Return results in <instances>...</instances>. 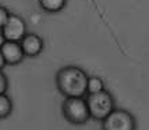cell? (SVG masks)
<instances>
[{"mask_svg": "<svg viewBox=\"0 0 149 130\" xmlns=\"http://www.w3.org/2000/svg\"><path fill=\"white\" fill-rule=\"evenodd\" d=\"M88 74L84 68L67 64L60 67L55 75V84L59 93L64 97H85Z\"/></svg>", "mask_w": 149, "mask_h": 130, "instance_id": "6da1fadb", "label": "cell"}, {"mask_svg": "<svg viewBox=\"0 0 149 130\" xmlns=\"http://www.w3.org/2000/svg\"><path fill=\"white\" fill-rule=\"evenodd\" d=\"M91 119L101 122L104 118L116 107V100L109 90L104 89L97 93H89L85 96Z\"/></svg>", "mask_w": 149, "mask_h": 130, "instance_id": "7a4b0ae2", "label": "cell"}, {"mask_svg": "<svg viewBox=\"0 0 149 130\" xmlns=\"http://www.w3.org/2000/svg\"><path fill=\"white\" fill-rule=\"evenodd\" d=\"M62 115L71 125H85L91 121L85 97H66L62 103Z\"/></svg>", "mask_w": 149, "mask_h": 130, "instance_id": "3957f363", "label": "cell"}, {"mask_svg": "<svg viewBox=\"0 0 149 130\" xmlns=\"http://www.w3.org/2000/svg\"><path fill=\"white\" fill-rule=\"evenodd\" d=\"M101 123V130H137L138 123L134 114L126 108L115 107L104 118Z\"/></svg>", "mask_w": 149, "mask_h": 130, "instance_id": "277c9868", "label": "cell"}, {"mask_svg": "<svg viewBox=\"0 0 149 130\" xmlns=\"http://www.w3.org/2000/svg\"><path fill=\"white\" fill-rule=\"evenodd\" d=\"M1 31H3L7 41H18L19 43L27 33V25L21 15L10 13L7 22L1 27Z\"/></svg>", "mask_w": 149, "mask_h": 130, "instance_id": "5b68a950", "label": "cell"}, {"mask_svg": "<svg viewBox=\"0 0 149 130\" xmlns=\"http://www.w3.org/2000/svg\"><path fill=\"white\" fill-rule=\"evenodd\" d=\"M19 44L26 58H36L44 51V40L37 33H26Z\"/></svg>", "mask_w": 149, "mask_h": 130, "instance_id": "8992f818", "label": "cell"}, {"mask_svg": "<svg viewBox=\"0 0 149 130\" xmlns=\"http://www.w3.org/2000/svg\"><path fill=\"white\" fill-rule=\"evenodd\" d=\"M1 55L6 60V64L8 66H17L19 63L23 62V59L26 58L22 51V47L18 41H7L1 45Z\"/></svg>", "mask_w": 149, "mask_h": 130, "instance_id": "52a82bcc", "label": "cell"}, {"mask_svg": "<svg viewBox=\"0 0 149 130\" xmlns=\"http://www.w3.org/2000/svg\"><path fill=\"white\" fill-rule=\"evenodd\" d=\"M38 6L48 14H56L63 11L67 6V0H38Z\"/></svg>", "mask_w": 149, "mask_h": 130, "instance_id": "ba28073f", "label": "cell"}, {"mask_svg": "<svg viewBox=\"0 0 149 130\" xmlns=\"http://www.w3.org/2000/svg\"><path fill=\"white\" fill-rule=\"evenodd\" d=\"M105 89V82L101 77L92 75L88 77V85H86V94L89 93H97Z\"/></svg>", "mask_w": 149, "mask_h": 130, "instance_id": "9c48e42d", "label": "cell"}, {"mask_svg": "<svg viewBox=\"0 0 149 130\" xmlns=\"http://www.w3.org/2000/svg\"><path fill=\"white\" fill-rule=\"evenodd\" d=\"M13 112V100L6 93H0V119H6Z\"/></svg>", "mask_w": 149, "mask_h": 130, "instance_id": "30bf717a", "label": "cell"}, {"mask_svg": "<svg viewBox=\"0 0 149 130\" xmlns=\"http://www.w3.org/2000/svg\"><path fill=\"white\" fill-rule=\"evenodd\" d=\"M10 17V11L7 7H4V6L0 4V29L4 26V23L7 22V19H8Z\"/></svg>", "mask_w": 149, "mask_h": 130, "instance_id": "8fae6325", "label": "cell"}, {"mask_svg": "<svg viewBox=\"0 0 149 130\" xmlns=\"http://www.w3.org/2000/svg\"><path fill=\"white\" fill-rule=\"evenodd\" d=\"M8 89V78L0 70V93H6Z\"/></svg>", "mask_w": 149, "mask_h": 130, "instance_id": "7c38bea8", "label": "cell"}, {"mask_svg": "<svg viewBox=\"0 0 149 130\" xmlns=\"http://www.w3.org/2000/svg\"><path fill=\"white\" fill-rule=\"evenodd\" d=\"M6 66V60L3 58V55H1V51H0V70H3Z\"/></svg>", "mask_w": 149, "mask_h": 130, "instance_id": "4fadbf2b", "label": "cell"}, {"mask_svg": "<svg viewBox=\"0 0 149 130\" xmlns=\"http://www.w3.org/2000/svg\"><path fill=\"white\" fill-rule=\"evenodd\" d=\"M6 43V37L4 34H3V31H1V29H0V48H1V45Z\"/></svg>", "mask_w": 149, "mask_h": 130, "instance_id": "5bb4252c", "label": "cell"}]
</instances>
